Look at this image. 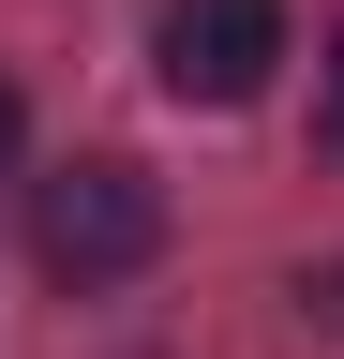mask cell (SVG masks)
<instances>
[{
  "mask_svg": "<svg viewBox=\"0 0 344 359\" xmlns=\"http://www.w3.org/2000/svg\"><path fill=\"white\" fill-rule=\"evenodd\" d=\"M30 240H46L60 285H120V269H150V255H165V180H150V165H120V150H90V165H60V180H46Z\"/></svg>",
  "mask_w": 344,
  "mask_h": 359,
  "instance_id": "6da1fadb",
  "label": "cell"
},
{
  "mask_svg": "<svg viewBox=\"0 0 344 359\" xmlns=\"http://www.w3.org/2000/svg\"><path fill=\"white\" fill-rule=\"evenodd\" d=\"M284 60V0H165V90L180 105H254Z\"/></svg>",
  "mask_w": 344,
  "mask_h": 359,
  "instance_id": "7a4b0ae2",
  "label": "cell"
},
{
  "mask_svg": "<svg viewBox=\"0 0 344 359\" xmlns=\"http://www.w3.org/2000/svg\"><path fill=\"white\" fill-rule=\"evenodd\" d=\"M315 135L344 150V30H329V75H315Z\"/></svg>",
  "mask_w": 344,
  "mask_h": 359,
  "instance_id": "3957f363",
  "label": "cell"
},
{
  "mask_svg": "<svg viewBox=\"0 0 344 359\" xmlns=\"http://www.w3.org/2000/svg\"><path fill=\"white\" fill-rule=\"evenodd\" d=\"M15 135H30V105H15V75H0V180H15Z\"/></svg>",
  "mask_w": 344,
  "mask_h": 359,
  "instance_id": "277c9868",
  "label": "cell"
}]
</instances>
